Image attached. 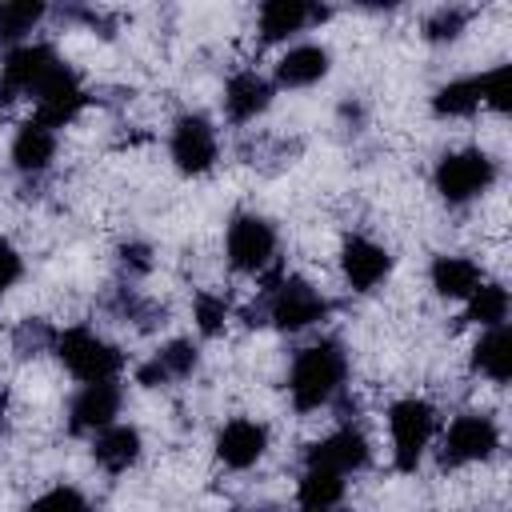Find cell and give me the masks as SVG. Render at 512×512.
Segmentation results:
<instances>
[{
  "label": "cell",
  "mask_w": 512,
  "mask_h": 512,
  "mask_svg": "<svg viewBox=\"0 0 512 512\" xmlns=\"http://www.w3.org/2000/svg\"><path fill=\"white\" fill-rule=\"evenodd\" d=\"M496 180V160L480 148H464V152H448L436 164V192L448 204H468L476 200L484 188H492Z\"/></svg>",
  "instance_id": "4"
},
{
  "label": "cell",
  "mask_w": 512,
  "mask_h": 512,
  "mask_svg": "<svg viewBox=\"0 0 512 512\" xmlns=\"http://www.w3.org/2000/svg\"><path fill=\"white\" fill-rule=\"evenodd\" d=\"M344 372H348V360L340 352L336 340H320L312 348H304L292 364V376H288V392H292V404L300 412H312V408H324L340 384H344Z\"/></svg>",
  "instance_id": "1"
},
{
  "label": "cell",
  "mask_w": 512,
  "mask_h": 512,
  "mask_svg": "<svg viewBox=\"0 0 512 512\" xmlns=\"http://www.w3.org/2000/svg\"><path fill=\"white\" fill-rule=\"evenodd\" d=\"M324 76H328V52L320 44H296L276 64V84L280 88H308Z\"/></svg>",
  "instance_id": "17"
},
{
  "label": "cell",
  "mask_w": 512,
  "mask_h": 512,
  "mask_svg": "<svg viewBox=\"0 0 512 512\" xmlns=\"http://www.w3.org/2000/svg\"><path fill=\"white\" fill-rule=\"evenodd\" d=\"M464 320H476L484 328H496V324H508V292L504 284H480L472 296H468V312Z\"/></svg>",
  "instance_id": "25"
},
{
  "label": "cell",
  "mask_w": 512,
  "mask_h": 512,
  "mask_svg": "<svg viewBox=\"0 0 512 512\" xmlns=\"http://www.w3.org/2000/svg\"><path fill=\"white\" fill-rule=\"evenodd\" d=\"M92 456H96V464H100L104 472H124V468H132L136 456H140V432L128 428V424H108V428L96 432Z\"/></svg>",
  "instance_id": "18"
},
{
  "label": "cell",
  "mask_w": 512,
  "mask_h": 512,
  "mask_svg": "<svg viewBox=\"0 0 512 512\" xmlns=\"http://www.w3.org/2000/svg\"><path fill=\"white\" fill-rule=\"evenodd\" d=\"M52 340H56V332L44 328L40 320L20 324V332H16V348H20V356H28V352H36V348H44V344H52Z\"/></svg>",
  "instance_id": "31"
},
{
  "label": "cell",
  "mask_w": 512,
  "mask_h": 512,
  "mask_svg": "<svg viewBox=\"0 0 512 512\" xmlns=\"http://www.w3.org/2000/svg\"><path fill=\"white\" fill-rule=\"evenodd\" d=\"M324 312H328V300H324L308 280H300V276L280 280V284L272 288V296H268V316H272V324L284 328V332H300V328L324 320Z\"/></svg>",
  "instance_id": "6"
},
{
  "label": "cell",
  "mask_w": 512,
  "mask_h": 512,
  "mask_svg": "<svg viewBox=\"0 0 512 512\" xmlns=\"http://www.w3.org/2000/svg\"><path fill=\"white\" fill-rule=\"evenodd\" d=\"M472 368L496 384H508L512 376V332L508 324H496L480 336V344L472 348Z\"/></svg>",
  "instance_id": "21"
},
{
  "label": "cell",
  "mask_w": 512,
  "mask_h": 512,
  "mask_svg": "<svg viewBox=\"0 0 512 512\" xmlns=\"http://www.w3.org/2000/svg\"><path fill=\"white\" fill-rule=\"evenodd\" d=\"M344 496V476L328 472V468H304L300 476V504L304 508H336Z\"/></svg>",
  "instance_id": "23"
},
{
  "label": "cell",
  "mask_w": 512,
  "mask_h": 512,
  "mask_svg": "<svg viewBox=\"0 0 512 512\" xmlns=\"http://www.w3.org/2000/svg\"><path fill=\"white\" fill-rule=\"evenodd\" d=\"M340 264H344V280H348L356 292H372V288L392 272V256H388L376 240H368V236L344 240Z\"/></svg>",
  "instance_id": "12"
},
{
  "label": "cell",
  "mask_w": 512,
  "mask_h": 512,
  "mask_svg": "<svg viewBox=\"0 0 512 512\" xmlns=\"http://www.w3.org/2000/svg\"><path fill=\"white\" fill-rule=\"evenodd\" d=\"M480 104H492L496 112H508L512 100H508V68L504 64L480 76Z\"/></svg>",
  "instance_id": "30"
},
{
  "label": "cell",
  "mask_w": 512,
  "mask_h": 512,
  "mask_svg": "<svg viewBox=\"0 0 512 512\" xmlns=\"http://www.w3.org/2000/svg\"><path fill=\"white\" fill-rule=\"evenodd\" d=\"M276 252V232L256 212H236L228 224V264L236 272H260Z\"/></svg>",
  "instance_id": "8"
},
{
  "label": "cell",
  "mask_w": 512,
  "mask_h": 512,
  "mask_svg": "<svg viewBox=\"0 0 512 512\" xmlns=\"http://www.w3.org/2000/svg\"><path fill=\"white\" fill-rule=\"evenodd\" d=\"M224 316H228V304L224 296H212V292H200L196 296V328L204 336H216L224 328Z\"/></svg>",
  "instance_id": "29"
},
{
  "label": "cell",
  "mask_w": 512,
  "mask_h": 512,
  "mask_svg": "<svg viewBox=\"0 0 512 512\" xmlns=\"http://www.w3.org/2000/svg\"><path fill=\"white\" fill-rule=\"evenodd\" d=\"M268 448V428L256 420H228L216 436V456L228 468H252Z\"/></svg>",
  "instance_id": "14"
},
{
  "label": "cell",
  "mask_w": 512,
  "mask_h": 512,
  "mask_svg": "<svg viewBox=\"0 0 512 512\" xmlns=\"http://www.w3.org/2000/svg\"><path fill=\"white\" fill-rule=\"evenodd\" d=\"M268 104H272V84H268L264 76H256V72H236V76L228 80V88H224V112H228L236 124L256 120Z\"/></svg>",
  "instance_id": "16"
},
{
  "label": "cell",
  "mask_w": 512,
  "mask_h": 512,
  "mask_svg": "<svg viewBox=\"0 0 512 512\" xmlns=\"http://www.w3.org/2000/svg\"><path fill=\"white\" fill-rule=\"evenodd\" d=\"M40 20H44V4L8 0V4H0V40H24Z\"/></svg>",
  "instance_id": "26"
},
{
  "label": "cell",
  "mask_w": 512,
  "mask_h": 512,
  "mask_svg": "<svg viewBox=\"0 0 512 512\" xmlns=\"http://www.w3.org/2000/svg\"><path fill=\"white\" fill-rule=\"evenodd\" d=\"M24 512H88V500L76 492V488H48L44 496H36Z\"/></svg>",
  "instance_id": "27"
},
{
  "label": "cell",
  "mask_w": 512,
  "mask_h": 512,
  "mask_svg": "<svg viewBox=\"0 0 512 512\" xmlns=\"http://www.w3.org/2000/svg\"><path fill=\"white\" fill-rule=\"evenodd\" d=\"M304 512H332V508H304Z\"/></svg>",
  "instance_id": "34"
},
{
  "label": "cell",
  "mask_w": 512,
  "mask_h": 512,
  "mask_svg": "<svg viewBox=\"0 0 512 512\" xmlns=\"http://www.w3.org/2000/svg\"><path fill=\"white\" fill-rule=\"evenodd\" d=\"M328 8H316V4H304V0H268L260 8V36L264 40H284L292 32H300L304 24L312 20H324Z\"/></svg>",
  "instance_id": "15"
},
{
  "label": "cell",
  "mask_w": 512,
  "mask_h": 512,
  "mask_svg": "<svg viewBox=\"0 0 512 512\" xmlns=\"http://www.w3.org/2000/svg\"><path fill=\"white\" fill-rule=\"evenodd\" d=\"M172 160L180 172L200 176L216 164V128L204 116H180L172 128Z\"/></svg>",
  "instance_id": "9"
},
{
  "label": "cell",
  "mask_w": 512,
  "mask_h": 512,
  "mask_svg": "<svg viewBox=\"0 0 512 512\" xmlns=\"http://www.w3.org/2000/svg\"><path fill=\"white\" fill-rule=\"evenodd\" d=\"M436 116H472L480 108V76H464V80H448L436 96H432Z\"/></svg>",
  "instance_id": "24"
},
{
  "label": "cell",
  "mask_w": 512,
  "mask_h": 512,
  "mask_svg": "<svg viewBox=\"0 0 512 512\" xmlns=\"http://www.w3.org/2000/svg\"><path fill=\"white\" fill-rule=\"evenodd\" d=\"M388 432H392V456H396V468L400 472H412L424 456V448L432 444V432H436V412L432 404L408 396V400H396L392 412H388Z\"/></svg>",
  "instance_id": "3"
},
{
  "label": "cell",
  "mask_w": 512,
  "mask_h": 512,
  "mask_svg": "<svg viewBox=\"0 0 512 512\" xmlns=\"http://www.w3.org/2000/svg\"><path fill=\"white\" fill-rule=\"evenodd\" d=\"M464 24H468V12L464 8H436L428 16V24H424V36L428 40H456L464 32Z\"/></svg>",
  "instance_id": "28"
},
{
  "label": "cell",
  "mask_w": 512,
  "mask_h": 512,
  "mask_svg": "<svg viewBox=\"0 0 512 512\" xmlns=\"http://www.w3.org/2000/svg\"><path fill=\"white\" fill-rule=\"evenodd\" d=\"M52 352H56L60 364H64L76 380H84V384L116 380L120 368H124V356H120L108 340H100L96 332H88V328H64V332H56Z\"/></svg>",
  "instance_id": "2"
},
{
  "label": "cell",
  "mask_w": 512,
  "mask_h": 512,
  "mask_svg": "<svg viewBox=\"0 0 512 512\" xmlns=\"http://www.w3.org/2000/svg\"><path fill=\"white\" fill-rule=\"evenodd\" d=\"M0 416H4V396H0Z\"/></svg>",
  "instance_id": "35"
},
{
  "label": "cell",
  "mask_w": 512,
  "mask_h": 512,
  "mask_svg": "<svg viewBox=\"0 0 512 512\" xmlns=\"http://www.w3.org/2000/svg\"><path fill=\"white\" fill-rule=\"evenodd\" d=\"M120 256H124V264H132V268H140V272L148 268V248H140V244H132V248H124Z\"/></svg>",
  "instance_id": "33"
},
{
  "label": "cell",
  "mask_w": 512,
  "mask_h": 512,
  "mask_svg": "<svg viewBox=\"0 0 512 512\" xmlns=\"http://www.w3.org/2000/svg\"><path fill=\"white\" fill-rule=\"evenodd\" d=\"M196 368V348L188 340H172L168 348H160L144 368H140V384L148 388H160V384H172V380H184L188 372Z\"/></svg>",
  "instance_id": "22"
},
{
  "label": "cell",
  "mask_w": 512,
  "mask_h": 512,
  "mask_svg": "<svg viewBox=\"0 0 512 512\" xmlns=\"http://www.w3.org/2000/svg\"><path fill=\"white\" fill-rule=\"evenodd\" d=\"M368 460H372L368 440L356 428H336L332 436H324V440H316L308 448V464L312 468H328V472H340V476L360 472Z\"/></svg>",
  "instance_id": "11"
},
{
  "label": "cell",
  "mask_w": 512,
  "mask_h": 512,
  "mask_svg": "<svg viewBox=\"0 0 512 512\" xmlns=\"http://www.w3.org/2000/svg\"><path fill=\"white\" fill-rule=\"evenodd\" d=\"M500 444V432L488 416L480 412H464L448 424L444 440H440V464L444 468H460V464H472V460H488Z\"/></svg>",
  "instance_id": "5"
},
{
  "label": "cell",
  "mask_w": 512,
  "mask_h": 512,
  "mask_svg": "<svg viewBox=\"0 0 512 512\" xmlns=\"http://www.w3.org/2000/svg\"><path fill=\"white\" fill-rule=\"evenodd\" d=\"M60 68V56L48 44H20L8 52L4 60V76H0V100H16V96H36L40 84Z\"/></svg>",
  "instance_id": "7"
},
{
  "label": "cell",
  "mask_w": 512,
  "mask_h": 512,
  "mask_svg": "<svg viewBox=\"0 0 512 512\" xmlns=\"http://www.w3.org/2000/svg\"><path fill=\"white\" fill-rule=\"evenodd\" d=\"M116 412H120V388H116V380L84 384L72 396L68 424H72V432H100V428H108L116 420Z\"/></svg>",
  "instance_id": "13"
},
{
  "label": "cell",
  "mask_w": 512,
  "mask_h": 512,
  "mask_svg": "<svg viewBox=\"0 0 512 512\" xmlns=\"http://www.w3.org/2000/svg\"><path fill=\"white\" fill-rule=\"evenodd\" d=\"M84 88H80V80L60 64L44 84H40V92H36V116L32 120H40V124H48V128H64L68 120H76V112L84 108Z\"/></svg>",
  "instance_id": "10"
},
{
  "label": "cell",
  "mask_w": 512,
  "mask_h": 512,
  "mask_svg": "<svg viewBox=\"0 0 512 512\" xmlns=\"http://www.w3.org/2000/svg\"><path fill=\"white\" fill-rule=\"evenodd\" d=\"M480 284H484V276H480L476 260H468V256H436L432 260V288L444 300H468Z\"/></svg>",
  "instance_id": "19"
},
{
  "label": "cell",
  "mask_w": 512,
  "mask_h": 512,
  "mask_svg": "<svg viewBox=\"0 0 512 512\" xmlns=\"http://www.w3.org/2000/svg\"><path fill=\"white\" fill-rule=\"evenodd\" d=\"M20 268H24V264H20V252L0 236V296L20 280Z\"/></svg>",
  "instance_id": "32"
},
{
  "label": "cell",
  "mask_w": 512,
  "mask_h": 512,
  "mask_svg": "<svg viewBox=\"0 0 512 512\" xmlns=\"http://www.w3.org/2000/svg\"><path fill=\"white\" fill-rule=\"evenodd\" d=\"M52 152H56V132L40 120H28L20 124L16 140H12V164L20 172H44L52 164Z\"/></svg>",
  "instance_id": "20"
}]
</instances>
